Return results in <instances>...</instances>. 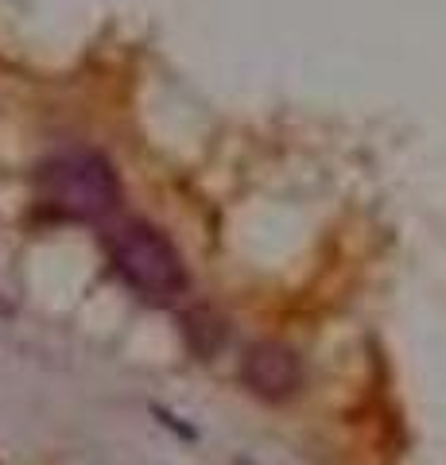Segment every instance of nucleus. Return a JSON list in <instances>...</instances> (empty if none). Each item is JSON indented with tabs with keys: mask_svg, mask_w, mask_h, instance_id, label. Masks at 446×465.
<instances>
[{
	"mask_svg": "<svg viewBox=\"0 0 446 465\" xmlns=\"http://www.w3.org/2000/svg\"><path fill=\"white\" fill-rule=\"evenodd\" d=\"M35 194L47 210L70 222H102L121 206V179L102 152H63L39 163Z\"/></svg>",
	"mask_w": 446,
	"mask_h": 465,
	"instance_id": "obj_1",
	"label": "nucleus"
},
{
	"mask_svg": "<svg viewBox=\"0 0 446 465\" xmlns=\"http://www.w3.org/2000/svg\"><path fill=\"white\" fill-rule=\"evenodd\" d=\"M105 252L113 272L144 299L171 302L186 291V268L179 249L167 241V232L140 222V217H124L105 232Z\"/></svg>",
	"mask_w": 446,
	"mask_h": 465,
	"instance_id": "obj_2",
	"label": "nucleus"
},
{
	"mask_svg": "<svg viewBox=\"0 0 446 465\" xmlns=\"http://www.w3.org/2000/svg\"><path fill=\"white\" fill-rule=\"evenodd\" d=\"M241 376L256 396L264 400H287L292 391L303 384V365H299V353L287 349L280 341H256L249 349L241 365Z\"/></svg>",
	"mask_w": 446,
	"mask_h": 465,
	"instance_id": "obj_3",
	"label": "nucleus"
}]
</instances>
